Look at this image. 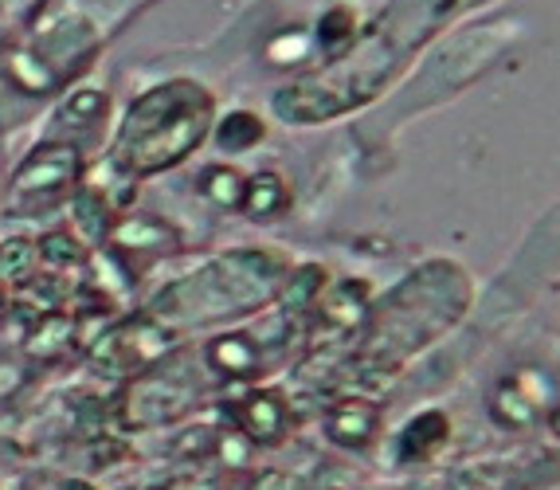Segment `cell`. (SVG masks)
Listing matches in <instances>:
<instances>
[{"label": "cell", "instance_id": "13", "mask_svg": "<svg viewBox=\"0 0 560 490\" xmlns=\"http://www.w3.org/2000/svg\"><path fill=\"white\" fill-rule=\"evenodd\" d=\"M376 428V408L373 405H341L334 416H329V440L341 443V447H361Z\"/></svg>", "mask_w": 560, "mask_h": 490}, {"label": "cell", "instance_id": "16", "mask_svg": "<svg viewBox=\"0 0 560 490\" xmlns=\"http://www.w3.org/2000/svg\"><path fill=\"white\" fill-rule=\"evenodd\" d=\"M103 110H106V95H98V91H79V95H71V103L59 110V126L71 133L94 130L98 118H103Z\"/></svg>", "mask_w": 560, "mask_h": 490}, {"label": "cell", "instance_id": "21", "mask_svg": "<svg viewBox=\"0 0 560 490\" xmlns=\"http://www.w3.org/2000/svg\"><path fill=\"white\" fill-rule=\"evenodd\" d=\"M322 291V271L318 267H302V271L290 275V287H287V311H302L310 302L318 299Z\"/></svg>", "mask_w": 560, "mask_h": 490}, {"label": "cell", "instance_id": "2", "mask_svg": "<svg viewBox=\"0 0 560 490\" xmlns=\"http://www.w3.org/2000/svg\"><path fill=\"white\" fill-rule=\"evenodd\" d=\"M212 126V95L205 86L177 79V83L153 86L130 106L126 122L114 142V170L121 177L141 180L177 170L188 153L205 142Z\"/></svg>", "mask_w": 560, "mask_h": 490}, {"label": "cell", "instance_id": "7", "mask_svg": "<svg viewBox=\"0 0 560 490\" xmlns=\"http://www.w3.org/2000/svg\"><path fill=\"white\" fill-rule=\"evenodd\" d=\"M173 346V334L153 322L150 314L130 318L106 330L103 338L91 346V365L110 373V377H133L141 369H150L153 361H161Z\"/></svg>", "mask_w": 560, "mask_h": 490}, {"label": "cell", "instance_id": "20", "mask_svg": "<svg viewBox=\"0 0 560 490\" xmlns=\"http://www.w3.org/2000/svg\"><path fill=\"white\" fill-rule=\"evenodd\" d=\"M447 440V420L443 416H420V420H411L408 424V432H404V443H400V452L404 455H428L435 443H443Z\"/></svg>", "mask_w": 560, "mask_h": 490}, {"label": "cell", "instance_id": "15", "mask_svg": "<svg viewBox=\"0 0 560 490\" xmlns=\"http://www.w3.org/2000/svg\"><path fill=\"white\" fill-rule=\"evenodd\" d=\"M259 138H262V122L247 110L228 114L224 122H220V130H215V142H220V150H232V153L252 150Z\"/></svg>", "mask_w": 560, "mask_h": 490}, {"label": "cell", "instance_id": "4", "mask_svg": "<svg viewBox=\"0 0 560 490\" xmlns=\"http://www.w3.org/2000/svg\"><path fill=\"white\" fill-rule=\"evenodd\" d=\"M463 302H467V279L458 275V267H428L393 294V306L384 311L369 358L381 369L384 361L388 369L400 365L411 349H420L423 341L435 338V330L458 318Z\"/></svg>", "mask_w": 560, "mask_h": 490}, {"label": "cell", "instance_id": "11", "mask_svg": "<svg viewBox=\"0 0 560 490\" xmlns=\"http://www.w3.org/2000/svg\"><path fill=\"white\" fill-rule=\"evenodd\" d=\"M110 244L121 259H133V255H165L177 247V232L158 217H130L121 220V224H114Z\"/></svg>", "mask_w": 560, "mask_h": 490}, {"label": "cell", "instance_id": "10", "mask_svg": "<svg viewBox=\"0 0 560 490\" xmlns=\"http://www.w3.org/2000/svg\"><path fill=\"white\" fill-rule=\"evenodd\" d=\"M71 220H75V236L83 240V244H94L103 247L110 244L114 236V224H118V208L110 205V197H106L103 189H91V185H79L75 192H71Z\"/></svg>", "mask_w": 560, "mask_h": 490}, {"label": "cell", "instance_id": "8", "mask_svg": "<svg viewBox=\"0 0 560 490\" xmlns=\"http://www.w3.org/2000/svg\"><path fill=\"white\" fill-rule=\"evenodd\" d=\"M228 412L240 432L255 443H279L287 435V400L279 393H247Z\"/></svg>", "mask_w": 560, "mask_h": 490}, {"label": "cell", "instance_id": "14", "mask_svg": "<svg viewBox=\"0 0 560 490\" xmlns=\"http://www.w3.org/2000/svg\"><path fill=\"white\" fill-rule=\"evenodd\" d=\"M240 208L247 217H259V220L282 212V208H287V185H282L279 173H259V177L247 180V185H243Z\"/></svg>", "mask_w": 560, "mask_h": 490}, {"label": "cell", "instance_id": "6", "mask_svg": "<svg viewBox=\"0 0 560 490\" xmlns=\"http://www.w3.org/2000/svg\"><path fill=\"white\" fill-rule=\"evenodd\" d=\"M200 400V381L177 361H153L121 396V424L126 428H165Z\"/></svg>", "mask_w": 560, "mask_h": 490}, {"label": "cell", "instance_id": "18", "mask_svg": "<svg viewBox=\"0 0 560 490\" xmlns=\"http://www.w3.org/2000/svg\"><path fill=\"white\" fill-rule=\"evenodd\" d=\"M36 259V244H28V240H4L0 244V283H28Z\"/></svg>", "mask_w": 560, "mask_h": 490}, {"label": "cell", "instance_id": "17", "mask_svg": "<svg viewBox=\"0 0 560 490\" xmlns=\"http://www.w3.org/2000/svg\"><path fill=\"white\" fill-rule=\"evenodd\" d=\"M36 255L44 259L47 267H79V264H86L83 240L71 236V232H47V236H39Z\"/></svg>", "mask_w": 560, "mask_h": 490}, {"label": "cell", "instance_id": "1", "mask_svg": "<svg viewBox=\"0 0 560 490\" xmlns=\"http://www.w3.org/2000/svg\"><path fill=\"white\" fill-rule=\"evenodd\" d=\"M470 4H482V0H393L388 12L369 28V36L349 51V59L334 63L326 75L302 79L299 86L279 91L275 110L287 122L337 118L349 106L373 98L423 39H431L451 16L467 12Z\"/></svg>", "mask_w": 560, "mask_h": 490}, {"label": "cell", "instance_id": "9", "mask_svg": "<svg viewBox=\"0 0 560 490\" xmlns=\"http://www.w3.org/2000/svg\"><path fill=\"white\" fill-rule=\"evenodd\" d=\"M208 365L224 377H255L267 369V349L252 334H220L208 341Z\"/></svg>", "mask_w": 560, "mask_h": 490}, {"label": "cell", "instance_id": "3", "mask_svg": "<svg viewBox=\"0 0 560 490\" xmlns=\"http://www.w3.org/2000/svg\"><path fill=\"white\" fill-rule=\"evenodd\" d=\"M287 279L279 255L271 252H232L208 264L205 271L168 283L153 294L150 318L161 322L168 334L208 326V322L232 318V314L262 306Z\"/></svg>", "mask_w": 560, "mask_h": 490}, {"label": "cell", "instance_id": "22", "mask_svg": "<svg viewBox=\"0 0 560 490\" xmlns=\"http://www.w3.org/2000/svg\"><path fill=\"white\" fill-rule=\"evenodd\" d=\"M9 311H12V302H9V287L0 283V318H9Z\"/></svg>", "mask_w": 560, "mask_h": 490}, {"label": "cell", "instance_id": "12", "mask_svg": "<svg viewBox=\"0 0 560 490\" xmlns=\"http://www.w3.org/2000/svg\"><path fill=\"white\" fill-rule=\"evenodd\" d=\"M75 330H79V322L71 318V314L47 311L44 318L32 326L24 349H28V358H36V361H56V358H63L67 349L75 346Z\"/></svg>", "mask_w": 560, "mask_h": 490}, {"label": "cell", "instance_id": "19", "mask_svg": "<svg viewBox=\"0 0 560 490\" xmlns=\"http://www.w3.org/2000/svg\"><path fill=\"white\" fill-rule=\"evenodd\" d=\"M243 185H247V180L235 170H208L205 177H200V197L212 200L215 208H240Z\"/></svg>", "mask_w": 560, "mask_h": 490}, {"label": "cell", "instance_id": "5", "mask_svg": "<svg viewBox=\"0 0 560 490\" xmlns=\"http://www.w3.org/2000/svg\"><path fill=\"white\" fill-rule=\"evenodd\" d=\"M83 180V158L71 142L39 145L24 158L9 185V212L28 217V212H51L63 205Z\"/></svg>", "mask_w": 560, "mask_h": 490}]
</instances>
